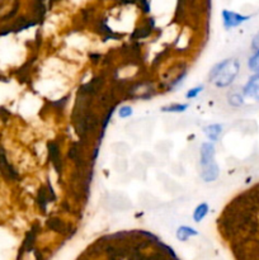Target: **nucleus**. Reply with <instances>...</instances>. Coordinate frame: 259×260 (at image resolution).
<instances>
[{"label":"nucleus","mask_w":259,"mask_h":260,"mask_svg":"<svg viewBox=\"0 0 259 260\" xmlns=\"http://www.w3.org/2000/svg\"><path fill=\"white\" fill-rule=\"evenodd\" d=\"M239 69H240L239 61L235 58H229L213 66L208 78L211 83L215 84L217 88H225L233 83L238 75Z\"/></svg>","instance_id":"obj_1"},{"label":"nucleus","mask_w":259,"mask_h":260,"mask_svg":"<svg viewBox=\"0 0 259 260\" xmlns=\"http://www.w3.org/2000/svg\"><path fill=\"white\" fill-rule=\"evenodd\" d=\"M201 177L205 182H213L218 177V167L215 161V146L211 142L203 144L201 147Z\"/></svg>","instance_id":"obj_2"},{"label":"nucleus","mask_w":259,"mask_h":260,"mask_svg":"<svg viewBox=\"0 0 259 260\" xmlns=\"http://www.w3.org/2000/svg\"><path fill=\"white\" fill-rule=\"evenodd\" d=\"M249 18H250L249 15H241L239 14V13L230 12V10H223L222 12V22L226 29L238 27V25H240L241 23L246 22Z\"/></svg>","instance_id":"obj_3"},{"label":"nucleus","mask_w":259,"mask_h":260,"mask_svg":"<svg viewBox=\"0 0 259 260\" xmlns=\"http://www.w3.org/2000/svg\"><path fill=\"white\" fill-rule=\"evenodd\" d=\"M243 95L246 98L259 101V74H254L243 89Z\"/></svg>","instance_id":"obj_4"},{"label":"nucleus","mask_w":259,"mask_h":260,"mask_svg":"<svg viewBox=\"0 0 259 260\" xmlns=\"http://www.w3.org/2000/svg\"><path fill=\"white\" fill-rule=\"evenodd\" d=\"M221 131H222V127L221 124H211L205 128V134L211 141H217V139L220 137Z\"/></svg>","instance_id":"obj_5"},{"label":"nucleus","mask_w":259,"mask_h":260,"mask_svg":"<svg viewBox=\"0 0 259 260\" xmlns=\"http://www.w3.org/2000/svg\"><path fill=\"white\" fill-rule=\"evenodd\" d=\"M48 154H50V159L52 164L55 165L56 169L58 170V164H60V157H58V147L55 142H50L48 144Z\"/></svg>","instance_id":"obj_6"},{"label":"nucleus","mask_w":259,"mask_h":260,"mask_svg":"<svg viewBox=\"0 0 259 260\" xmlns=\"http://www.w3.org/2000/svg\"><path fill=\"white\" fill-rule=\"evenodd\" d=\"M197 231L193 230V229L190 228H185V226H182V228L178 229L177 231V239L180 241H185L188 238H190V236H196L197 235Z\"/></svg>","instance_id":"obj_7"},{"label":"nucleus","mask_w":259,"mask_h":260,"mask_svg":"<svg viewBox=\"0 0 259 260\" xmlns=\"http://www.w3.org/2000/svg\"><path fill=\"white\" fill-rule=\"evenodd\" d=\"M207 213H208V205L207 203H201V205L195 210V213H193V220H195L196 222H201V221L206 217Z\"/></svg>","instance_id":"obj_8"},{"label":"nucleus","mask_w":259,"mask_h":260,"mask_svg":"<svg viewBox=\"0 0 259 260\" xmlns=\"http://www.w3.org/2000/svg\"><path fill=\"white\" fill-rule=\"evenodd\" d=\"M228 101L233 107H240L244 104V95L238 91H233L228 95Z\"/></svg>","instance_id":"obj_9"},{"label":"nucleus","mask_w":259,"mask_h":260,"mask_svg":"<svg viewBox=\"0 0 259 260\" xmlns=\"http://www.w3.org/2000/svg\"><path fill=\"white\" fill-rule=\"evenodd\" d=\"M249 69L253 71H255L256 74H259V51H256L250 58H249Z\"/></svg>","instance_id":"obj_10"},{"label":"nucleus","mask_w":259,"mask_h":260,"mask_svg":"<svg viewBox=\"0 0 259 260\" xmlns=\"http://www.w3.org/2000/svg\"><path fill=\"white\" fill-rule=\"evenodd\" d=\"M188 108V104H173V106L164 107V112H184Z\"/></svg>","instance_id":"obj_11"},{"label":"nucleus","mask_w":259,"mask_h":260,"mask_svg":"<svg viewBox=\"0 0 259 260\" xmlns=\"http://www.w3.org/2000/svg\"><path fill=\"white\" fill-rule=\"evenodd\" d=\"M118 114H119V117H121V118H127V117H130L132 114V108H131V107H128V106L121 107V108H119Z\"/></svg>","instance_id":"obj_12"},{"label":"nucleus","mask_w":259,"mask_h":260,"mask_svg":"<svg viewBox=\"0 0 259 260\" xmlns=\"http://www.w3.org/2000/svg\"><path fill=\"white\" fill-rule=\"evenodd\" d=\"M202 89H203V86H202V85H201V86H197V88L190 89V90L188 91V93H187V98H188V99L195 98V96H197L198 94H200V91H202Z\"/></svg>","instance_id":"obj_13"},{"label":"nucleus","mask_w":259,"mask_h":260,"mask_svg":"<svg viewBox=\"0 0 259 260\" xmlns=\"http://www.w3.org/2000/svg\"><path fill=\"white\" fill-rule=\"evenodd\" d=\"M251 48H253L255 52L256 51H259V32L254 36L253 41H251Z\"/></svg>","instance_id":"obj_14"}]
</instances>
